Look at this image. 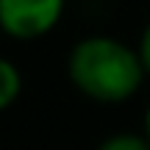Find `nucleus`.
<instances>
[{
	"mask_svg": "<svg viewBox=\"0 0 150 150\" xmlns=\"http://www.w3.org/2000/svg\"><path fill=\"white\" fill-rule=\"evenodd\" d=\"M147 72L134 45L108 33H89L67 53V81L78 95L100 106H120L139 95Z\"/></svg>",
	"mask_w": 150,
	"mask_h": 150,
	"instance_id": "nucleus-1",
	"label": "nucleus"
},
{
	"mask_svg": "<svg viewBox=\"0 0 150 150\" xmlns=\"http://www.w3.org/2000/svg\"><path fill=\"white\" fill-rule=\"evenodd\" d=\"M67 0H0V31L14 42H36L61 22Z\"/></svg>",
	"mask_w": 150,
	"mask_h": 150,
	"instance_id": "nucleus-2",
	"label": "nucleus"
},
{
	"mask_svg": "<svg viewBox=\"0 0 150 150\" xmlns=\"http://www.w3.org/2000/svg\"><path fill=\"white\" fill-rule=\"evenodd\" d=\"M22 95V72L11 59L0 56V114L8 111Z\"/></svg>",
	"mask_w": 150,
	"mask_h": 150,
	"instance_id": "nucleus-3",
	"label": "nucleus"
},
{
	"mask_svg": "<svg viewBox=\"0 0 150 150\" xmlns=\"http://www.w3.org/2000/svg\"><path fill=\"white\" fill-rule=\"evenodd\" d=\"M95 150H150V139L145 134H134V131H117V134H108L106 139H100Z\"/></svg>",
	"mask_w": 150,
	"mask_h": 150,
	"instance_id": "nucleus-4",
	"label": "nucleus"
},
{
	"mask_svg": "<svg viewBox=\"0 0 150 150\" xmlns=\"http://www.w3.org/2000/svg\"><path fill=\"white\" fill-rule=\"evenodd\" d=\"M136 53H139V61H142V67H145V72H147V78H150V20L145 22V28H142V33H139V39H136Z\"/></svg>",
	"mask_w": 150,
	"mask_h": 150,
	"instance_id": "nucleus-5",
	"label": "nucleus"
},
{
	"mask_svg": "<svg viewBox=\"0 0 150 150\" xmlns=\"http://www.w3.org/2000/svg\"><path fill=\"white\" fill-rule=\"evenodd\" d=\"M142 134L150 139V103H147V108H145V131H142Z\"/></svg>",
	"mask_w": 150,
	"mask_h": 150,
	"instance_id": "nucleus-6",
	"label": "nucleus"
}]
</instances>
